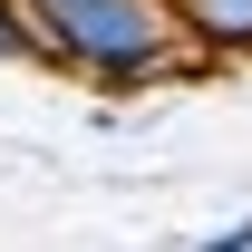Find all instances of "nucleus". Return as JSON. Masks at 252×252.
Returning <instances> with one entry per match:
<instances>
[{"mask_svg":"<svg viewBox=\"0 0 252 252\" xmlns=\"http://www.w3.org/2000/svg\"><path fill=\"white\" fill-rule=\"evenodd\" d=\"M49 30H59L68 59L107 68V78H136V68L156 59V10H146V0H68Z\"/></svg>","mask_w":252,"mask_h":252,"instance_id":"nucleus-1","label":"nucleus"},{"mask_svg":"<svg viewBox=\"0 0 252 252\" xmlns=\"http://www.w3.org/2000/svg\"><path fill=\"white\" fill-rule=\"evenodd\" d=\"M204 39H252V0H194Z\"/></svg>","mask_w":252,"mask_h":252,"instance_id":"nucleus-2","label":"nucleus"},{"mask_svg":"<svg viewBox=\"0 0 252 252\" xmlns=\"http://www.w3.org/2000/svg\"><path fill=\"white\" fill-rule=\"evenodd\" d=\"M10 49H20V30H10V10H0V59H10Z\"/></svg>","mask_w":252,"mask_h":252,"instance_id":"nucleus-3","label":"nucleus"},{"mask_svg":"<svg viewBox=\"0 0 252 252\" xmlns=\"http://www.w3.org/2000/svg\"><path fill=\"white\" fill-rule=\"evenodd\" d=\"M59 10H68V0H39V20H59Z\"/></svg>","mask_w":252,"mask_h":252,"instance_id":"nucleus-4","label":"nucleus"}]
</instances>
